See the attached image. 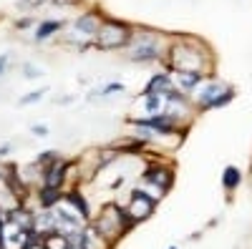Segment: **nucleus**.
<instances>
[{
    "label": "nucleus",
    "mask_w": 252,
    "mask_h": 249,
    "mask_svg": "<svg viewBox=\"0 0 252 249\" xmlns=\"http://www.w3.org/2000/svg\"><path fill=\"white\" fill-rule=\"evenodd\" d=\"M131 219L126 214V209H121L119 204H106L101 209L96 224H94V232L103 239V242H116L126 229H131Z\"/></svg>",
    "instance_id": "f257e3e1"
},
{
    "label": "nucleus",
    "mask_w": 252,
    "mask_h": 249,
    "mask_svg": "<svg viewBox=\"0 0 252 249\" xmlns=\"http://www.w3.org/2000/svg\"><path fill=\"white\" fill-rule=\"evenodd\" d=\"M169 63L174 71H192V73H199L202 66H204V53L194 46H187V43H179V46H172V53H169Z\"/></svg>",
    "instance_id": "f03ea898"
},
{
    "label": "nucleus",
    "mask_w": 252,
    "mask_h": 249,
    "mask_svg": "<svg viewBox=\"0 0 252 249\" xmlns=\"http://www.w3.org/2000/svg\"><path fill=\"white\" fill-rule=\"evenodd\" d=\"M43 93H46V88H40V91H35V93H28V96L20 98V103H23V106H26V103H33V101H38Z\"/></svg>",
    "instance_id": "a211bd4d"
},
{
    "label": "nucleus",
    "mask_w": 252,
    "mask_h": 249,
    "mask_svg": "<svg viewBox=\"0 0 252 249\" xmlns=\"http://www.w3.org/2000/svg\"><path fill=\"white\" fill-rule=\"evenodd\" d=\"M121 91H124L121 83H109V86H103V88L94 91V93H91V98H96V96H111V93H121Z\"/></svg>",
    "instance_id": "f3484780"
},
{
    "label": "nucleus",
    "mask_w": 252,
    "mask_h": 249,
    "mask_svg": "<svg viewBox=\"0 0 252 249\" xmlns=\"http://www.w3.org/2000/svg\"><path fill=\"white\" fill-rule=\"evenodd\" d=\"M5 63H8V58H5V55H0V73L5 71Z\"/></svg>",
    "instance_id": "4be33fe9"
},
{
    "label": "nucleus",
    "mask_w": 252,
    "mask_h": 249,
    "mask_svg": "<svg viewBox=\"0 0 252 249\" xmlns=\"http://www.w3.org/2000/svg\"><path fill=\"white\" fill-rule=\"evenodd\" d=\"M35 3H40V0H20V8H35Z\"/></svg>",
    "instance_id": "aec40b11"
},
{
    "label": "nucleus",
    "mask_w": 252,
    "mask_h": 249,
    "mask_svg": "<svg viewBox=\"0 0 252 249\" xmlns=\"http://www.w3.org/2000/svg\"><path fill=\"white\" fill-rule=\"evenodd\" d=\"M61 26H63V23H58V20H46V23H40L35 38H38V40H46L48 35H53L56 30H61Z\"/></svg>",
    "instance_id": "4468645a"
},
{
    "label": "nucleus",
    "mask_w": 252,
    "mask_h": 249,
    "mask_svg": "<svg viewBox=\"0 0 252 249\" xmlns=\"http://www.w3.org/2000/svg\"><path fill=\"white\" fill-rule=\"evenodd\" d=\"M63 201H66V204H71L73 209L78 212V217H81V219H89V217H91L89 201L81 196V192H76V189H73V192H68V194H63Z\"/></svg>",
    "instance_id": "1a4fd4ad"
},
{
    "label": "nucleus",
    "mask_w": 252,
    "mask_h": 249,
    "mask_svg": "<svg viewBox=\"0 0 252 249\" xmlns=\"http://www.w3.org/2000/svg\"><path fill=\"white\" fill-rule=\"evenodd\" d=\"M172 171L166 169V166H161V164H152L149 169L144 171V181L149 184V186H159V192H166L172 186Z\"/></svg>",
    "instance_id": "423d86ee"
},
{
    "label": "nucleus",
    "mask_w": 252,
    "mask_h": 249,
    "mask_svg": "<svg viewBox=\"0 0 252 249\" xmlns=\"http://www.w3.org/2000/svg\"><path fill=\"white\" fill-rule=\"evenodd\" d=\"M23 73H26L28 78H38V76H40V71H38V68H33V66H26V68H23Z\"/></svg>",
    "instance_id": "6ab92c4d"
},
{
    "label": "nucleus",
    "mask_w": 252,
    "mask_h": 249,
    "mask_svg": "<svg viewBox=\"0 0 252 249\" xmlns=\"http://www.w3.org/2000/svg\"><path fill=\"white\" fill-rule=\"evenodd\" d=\"M240 181H242L240 169H235V166H227L224 174H222V184H224V189H237Z\"/></svg>",
    "instance_id": "f8f14e48"
},
{
    "label": "nucleus",
    "mask_w": 252,
    "mask_h": 249,
    "mask_svg": "<svg viewBox=\"0 0 252 249\" xmlns=\"http://www.w3.org/2000/svg\"><path fill=\"white\" fill-rule=\"evenodd\" d=\"M154 204H157L154 196H149L141 189H134L131 192V201H129V206H126V214H129L131 221H141V219H146L154 212Z\"/></svg>",
    "instance_id": "20e7f679"
},
{
    "label": "nucleus",
    "mask_w": 252,
    "mask_h": 249,
    "mask_svg": "<svg viewBox=\"0 0 252 249\" xmlns=\"http://www.w3.org/2000/svg\"><path fill=\"white\" fill-rule=\"evenodd\" d=\"M58 201H63V194H61V189H40V206L43 209H51V206H56Z\"/></svg>",
    "instance_id": "9b49d317"
},
{
    "label": "nucleus",
    "mask_w": 252,
    "mask_h": 249,
    "mask_svg": "<svg viewBox=\"0 0 252 249\" xmlns=\"http://www.w3.org/2000/svg\"><path fill=\"white\" fill-rule=\"evenodd\" d=\"M232 96H235V93H232V91L227 88V91H222V93H220L217 98H212V101H209V103H207L204 109H222L224 103H229V101H232Z\"/></svg>",
    "instance_id": "dca6fc26"
},
{
    "label": "nucleus",
    "mask_w": 252,
    "mask_h": 249,
    "mask_svg": "<svg viewBox=\"0 0 252 249\" xmlns=\"http://www.w3.org/2000/svg\"><path fill=\"white\" fill-rule=\"evenodd\" d=\"M33 134H35V136H46L48 129H46V126H33Z\"/></svg>",
    "instance_id": "412c9836"
},
{
    "label": "nucleus",
    "mask_w": 252,
    "mask_h": 249,
    "mask_svg": "<svg viewBox=\"0 0 252 249\" xmlns=\"http://www.w3.org/2000/svg\"><path fill=\"white\" fill-rule=\"evenodd\" d=\"M66 171H68V164L56 156L43 166V186L46 189H61L63 181H66Z\"/></svg>",
    "instance_id": "39448f33"
},
{
    "label": "nucleus",
    "mask_w": 252,
    "mask_h": 249,
    "mask_svg": "<svg viewBox=\"0 0 252 249\" xmlns=\"http://www.w3.org/2000/svg\"><path fill=\"white\" fill-rule=\"evenodd\" d=\"M222 91H227V88L222 86V83H209V86L204 88V93H202V98H199V101H202V109H204V106H207V103L212 101V98H217Z\"/></svg>",
    "instance_id": "2eb2a0df"
},
{
    "label": "nucleus",
    "mask_w": 252,
    "mask_h": 249,
    "mask_svg": "<svg viewBox=\"0 0 252 249\" xmlns=\"http://www.w3.org/2000/svg\"><path fill=\"white\" fill-rule=\"evenodd\" d=\"M129 35H131L129 26L116 23V20H103L98 33H96V40L101 48H121L129 43Z\"/></svg>",
    "instance_id": "7ed1b4c3"
},
{
    "label": "nucleus",
    "mask_w": 252,
    "mask_h": 249,
    "mask_svg": "<svg viewBox=\"0 0 252 249\" xmlns=\"http://www.w3.org/2000/svg\"><path fill=\"white\" fill-rule=\"evenodd\" d=\"M157 55H159L157 43L136 46V48H131V53H129V58H131V60H152V58H157Z\"/></svg>",
    "instance_id": "9d476101"
},
{
    "label": "nucleus",
    "mask_w": 252,
    "mask_h": 249,
    "mask_svg": "<svg viewBox=\"0 0 252 249\" xmlns=\"http://www.w3.org/2000/svg\"><path fill=\"white\" fill-rule=\"evenodd\" d=\"M8 151H10V146H8V143H5V146H3V149H0V156H5Z\"/></svg>",
    "instance_id": "5701e85b"
},
{
    "label": "nucleus",
    "mask_w": 252,
    "mask_h": 249,
    "mask_svg": "<svg viewBox=\"0 0 252 249\" xmlns=\"http://www.w3.org/2000/svg\"><path fill=\"white\" fill-rule=\"evenodd\" d=\"M101 23H103V20L96 13H86V15H81L76 20V30L78 33H86V35H96L98 28H101Z\"/></svg>",
    "instance_id": "6e6552de"
},
{
    "label": "nucleus",
    "mask_w": 252,
    "mask_h": 249,
    "mask_svg": "<svg viewBox=\"0 0 252 249\" xmlns=\"http://www.w3.org/2000/svg\"><path fill=\"white\" fill-rule=\"evenodd\" d=\"M177 78H179V88L189 91V88H194L197 83H199V73H192V71H177Z\"/></svg>",
    "instance_id": "ddd939ff"
},
{
    "label": "nucleus",
    "mask_w": 252,
    "mask_h": 249,
    "mask_svg": "<svg viewBox=\"0 0 252 249\" xmlns=\"http://www.w3.org/2000/svg\"><path fill=\"white\" fill-rule=\"evenodd\" d=\"M136 126H144V129H152L157 134H172L174 131V116H149V118H141V121H134Z\"/></svg>",
    "instance_id": "0eeeda50"
}]
</instances>
